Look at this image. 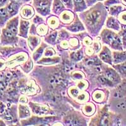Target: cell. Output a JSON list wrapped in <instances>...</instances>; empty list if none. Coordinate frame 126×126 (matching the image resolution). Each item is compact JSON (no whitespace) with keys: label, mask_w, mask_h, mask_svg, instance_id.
Listing matches in <instances>:
<instances>
[{"label":"cell","mask_w":126,"mask_h":126,"mask_svg":"<svg viewBox=\"0 0 126 126\" xmlns=\"http://www.w3.org/2000/svg\"><path fill=\"white\" fill-rule=\"evenodd\" d=\"M83 15V20L91 32L94 31L95 29H100L107 16V11L101 3H98L93 8H91Z\"/></svg>","instance_id":"1"},{"label":"cell","mask_w":126,"mask_h":126,"mask_svg":"<svg viewBox=\"0 0 126 126\" xmlns=\"http://www.w3.org/2000/svg\"><path fill=\"white\" fill-rule=\"evenodd\" d=\"M102 42L116 50H124L122 40L119 33L109 29H104L101 33Z\"/></svg>","instance_id":"2"},{"label":"cell","mask_w":126,"mask_h":126,"mask_svg":"<svg viewBox=\"0 0 126 126\" xmlns=\"http://www.w3.org/2000/svg\"><path fill=\"white\" fill-rule=\"evenodd\" d=\"M52 0H33V5L36 11L42 16L50 14Z\"/></svg>","instance_id":"3"},{"label":"cell","mask_w":126,"mask_h":126,"mask_svg":"<svg viewBox=\"0 0 126 126\" xmlns=\"http://www.w3.org/2000/svg\"><path fill=\"white\" fill-rule=\"evenodd\" d=\"M18 40V38L16 35L12 33L6 27L2 29L0 35V42L2 45H15L17 43Z\"/></svg>","instance_id":"4"},{"label":"cell","mask_w":126,"mask_h":126,"mask_svg":"<svg viewBox=\"0 0 126 126\" xmlns=\"http://www.w3.org/2000/svg\"><path fill=\"white\" fill-rule=\"evenodd\" d=\"M64 122L67 126H85L86 121L85 118L80 116L78 113L69 114L64 119Z\"/></svg>","instance_id":"5"},{"label":"cell","mask_w":126,"mask_h":126,"mask_svg":"<svg viewBox=\"0 0 126 126\" xmlns=\"http://www.w3.org/2000/svg\"><path fill=\"white\" fill-rule=\"evenodd\" d=\"M28 56L26 53H20L10 57L6 62V66L8 67H14L23 64L27 61Z\"/></svg>","instance_id":"6"},{"label":"cell","mask_w":126,"mask_h":126,"mask_svg":"<svg viewBox=\"0 0 126 126\" xmlns=\"http://www.w3.org/2000/svg\"><path fill=\"white\" fill-rule=\"evenodd\" d=\"M104 73L105 76H106L110 81L113 83L115 86H117L122 81V78L120 77V75L115 69L107 67L105 69Z\"/></svg>","instance_id":"7"},{"label":"cell","mask_w":126,"mask_h":126,"mask_svg":"<svg viewBox=\"0 0 126 126\" xmlns=\"http://www.w3.org/2000/svg\"><path fill=\"white\" fill-rule=\"evenodd\" d=\"M29 105L31 107L32 111L34 114H37L38 115H43L48 114L50 112V110L49 107L44 105L36 104L34 103L30 102Z\"/></svg>","instance_id":"8"},{"label":"cell","mask_w":126,"mask_h":126,"mask_svg":"<svg viewBox=\"0 0 126 126\" xmlns=\"http://www.w3.org/2000/svg\"><path fill=\"white\" fill-rule=\"evenodd\" d=\"M18 22L19 17L18 16H15L12 18L10 19L7 22L6 24L5 25V27L9 30L12 32L14 34L17 35L18 33Z\"/></svg>","instance_id":"9"},{"label":"cell","mask_w":126,"mask_h":126,"mask_svg":"<svg viewBox=\"0 0 126 126\" xmlns=\"http://www.w3.org/2000/svg\"><path fill=\"white\" fill-rule=\"evenodd\" d=\"M22 4L23 3H17V2H10V3H9V4L6 7L10 18L18 14L20 6H22Z\"/></svg>","instance_id":"10"},{"label":"cell","mask_w":126,"mask_h":126,"mask_svg":"<svg viewBox=\"0 0 126 126\" xmlns=\"http://www.w3.org/2000/svg\"><path fill=\"white\" fill-rule=\"evenodd\" d=\"M99 57L105 63H108L109 64L112 65V54L110 49L106 46L103 47L102 50H101L100 53L99 54Z\"/></svg>","instance_id":"11"},{"label":"cell","mask_w":126,"mask_h":126,"mask_svg":"<svg viewBox=\"0 0 126 126\" xmlns=\"http://www.w3.org/2000/svg\"><path fill=\"white\" fill-rule=\"evenodd\" d=\"M126 61V52L118 50L112 52V62L114 64L122 63Z\"/></svg>","instance_id":"12"},{"label":"cell","mask_w":126,"mask_h":126,"mask_svg":"<svg viewBox=\"0 0 126 126\" xmlns=\"http://www.w3.org/2000/svg\"><path fill=\"white\" fill-rule=\"evenodd\" d=\"M29 26H30V23H29V21L21 19L20 20V27H19V32L18 33V35L23 38H27Z\"/></svg>","instance_id":"13"},{"label":"cell","mask_w":126,"mask_h":126,"mask_svg":"<svg viewBox=\"0 0 126 126\" xmlns=\"http://www.w3.org/2000/svg\"><path fill=\"white\" fill-rule=\"evenodd\" d=\"M34 15V10L30 5H25L20 10V16L23 19H30Z\"/></svg>","instance_id":"14"},{"label":"cell","mask_w":126,"mask_h":126,"mask_svg":"<svg viewBox=\"0 0 126 126\" xmlns=\"http://www.w3.org/2000/svg\"><path fill=\"white\" fill-rule=\"evenodd\" d=\"M107 27L109 29H113L114 30L119 32L120 31L121 27L120 23H119V20L114 18V16H109L107 20Z\"/></svg>","instance_id":"15"},{"label":"cell","mask_w":126,"mask_h":126,"mask_svg":"<svg viewBox=\"0 0 126 126\" xmlns=\"http://www.w3.org/2000/svg\"><path fill=\"white\" fill-rule=\"evenodd\" d=\"M113 67L117 71L122 79L126 78V61L122 63L113 64Z\"/></svg>","instance_id":"16"},{"label":"cell","mask_w":126,"mask_h":126,"mask_svg":"<svg viewBox=\"0 0 126 126\" xmlns=\"http://www.w3.org/2000/svg\"><path fill=\"white\" fill-rule=\"evenodd\" d=\"M10 18L6 6L1 8H0V27H3L4 25H6Z\"/></svg>","instance_id":"17"},{"label":"cell","mask_w":126,"mask_h":126,"mask_svg":"<svg viewBox=\"0 0 126 126\" xmlns=\"http://www.w3.org/2000/svg\"><path fill=\"white\" fill-rule=\"evenodd\" d=\"M67 29L70 30L71 32H76L85 30V28L83 27V24L78 18H76L73 24H71L67 27Z\"/></svg>","instance_id":"18"},{"label":"cell","mask_w":126,"mask_h":126,"mask_svg":"<svg viewBox=\"0 0 126 126\" xmlns=\"http://www.w3.org/2000/svg\"><path fill=\"white\" fill-rule=\"evenodd\" d=\"M64 10V6L61 0H54L52 5V12L55 14H60Z\"/></svg>","instance_id":"19"},{"label":"cell","mask_w":126,"mask_h":126,"mask_svg":"<svg viewBox=\"0 0 126 126\" xmlns=\"http://www.w3.org/2000/svg\"><path fill=\"white\" fill-rule=\"evenodd\" d=\"M60 18L62 22L64 23H70L73 21L74 15L69 11H64L62 12L60 16Z\"/></svg>","instance_id":"20"},{"label":"cell","mask_w":126,"mask_h":126,"mask_svg":"<svg viewBox=\"0 0 126 126\" xmlns=\"http://www.w3.org/2000/svg\"><path fill=\"white\" fill-rule=\"evenodd\" d=\"M19 117L20 119L27 118L30 115V112L27 106L22 104L19 105Z\"/></svg>","instance_id":"21"},{"label":"cell","mask_w":126,"mask_h":126,"mask_svg":"<svg viewBox=\"0 0 126 126\" xmlns=\"http://www.w3.org/2000/svg\"><path fill=\"white\" fill-rule=\"evenodd\" d=\"M40 38L37 36H29L28 38V44L32 51L35 49L40 42Z\"/></svg>","instance_id":"22"},{"label":"cell","mask_w":126,"mask_h":126,"mask_svg":"<svg viewBox=\"0 0 126 126\" xmlns=\"http://www.w3.org/2000/svg\"><path fill=\"white\" fill-rule=\"evenodd\" d=\"M75 12H82L87 8L85 0H73Z\"/></svg>","instance_id":"23"},{"label":"cell","mask_w":126,"mask_h":126,"mask_svg":"<svg viewBox=\"0 0 126 126\" xmlns=\"http://www.w3.org/2000/svg\"><path fill=\"white\" fill-rule=\"evenodd\" d=\"M61 59L59 57H47V58H42L38 61L39 64H56L60 61Z\"/></svg>","instance_id":"24"},{"label":"cell","mask_w":126,"mask_h":126,"mask_svg":"<svg viewBox=\"0 0 126 126\" xmlns=\"http://www.w3.org/2000/svg\"><path fill=\"white\" fill-rule=\"evenodd\" d=\"M95 111V107L92 103H86L83 108V112L87 116H90Z\"/></svg>","instance_id":"25"},{"label":"cell","mask_w":126,"mask_h":126,"mask_svg":"<svg viewBox=\"0 0 126 126\" xmlns=\"http://www.w3.org/2000/svg\"><path fill=\"white\" fill-rule=\"evenodd\" d=\"M123 10L124 8L121 5H112L110 7V14L113 16H117Z\"/></svg>","instance_id":"26"},{"label":"cell","mask_w":126,"mask_h":126,"mask_svg":"<svg viewBox=\"0 0 126 126\" xmlns=\"http://www.w3.org/2000/svg\"><path fill=\"white\" fill-rule=\"evenodd\" d=\"M117 91L121 96H126V78L117 85Z\"/></svg>","instance_id":"27"},{"label":"cell","mask_w":126,"mask_h":126,"mask_svg":"<svg viewBox=\"0 0 126 126\" xmlns=\"http://www.w3.org/2000/svg\"><path fill=\"white\" fill-rule=\"evenodd\" d=\"M119 35L122 40L124 49H126V25H122L121 29L119 32Z\"/></svg>","instance_id":"28"},{"label":"cell","mask_w":126,"mask_h":126,"mask_svg":"<svg viewBox=\"0 0 126 126\" xmlns=\"http://www.w3.org/2000/svg\"><path fill=\"white\" fill-rule=\"evenodd\" d=\"M47 23L51 29H54L58 27L59 25V21L56 16H51L47 20Z\"/></svg>","instance_id":"29"},{"label":"cell","mask_w":126,"mask_h":126,"mask_svg":"<svg viewBox=\"0 0 126 126\" xmlns=\"http://www.w3.org/2000/svg\"><path fill=\"white\" fill-rule=\"evenodd\" d=\"M46 46L44 44H42V45H41L39 49L36 50L35 52L33 54V60L37 62L38 60H39V59H40V57H41L42 55V54H43L44 50L45 47H46Z\"/></svg>","instance_id":"30"},{"label":"cell","mask_w":126,"mask_h":126,"mask_svg":"<svg viewBox=\"0 0 126 126\" xmlns=\"http://www.w3.org/2000/svg\"><path fill=\"white\" fill-rule=\"evenodd\" d=\"M83 57V50L81 49L77 52H71V58L74 61H79L81 59H82Z\"/></svg>","instance_id":"31"},{"label":"cell","mask_w":126,"mask_h":126,"mask_svg":"<svg viewBox=\"0 0 126 126\" xmlns=\"http://www.w3.org/2000/svg\"><path fill=\"white\" fill-rule=\"evenodd\" d=\"M57 32L56 31H53L51 32L50 33H49L48 35L46 37V42H47L48 43L50 44H54L55 43L56 40V37H57Z\"/></svg>","instance_id":"32"},{"label":"cell","mask_w":126,"mask_h":126,"mask_svg":"<svg viewBox=\"0 0 126 126\" xmlns=\"http://www.w3.org/2000/svg\"><path fill=\"white\" fill-rule=\"evenodd\" d=\"M119 23L123 25H126V10H124L117 16Z\"/></svg>","instance_id":"33"},{"label":"cell","mask_w":126,"mask_h":126,"mask_svg":"<svg viewBox=\"0 0 126 126\" xmlns=\"http://www.w3.org/2000/svg\"><path fill=\"white\" fill-rule=\"evenodd\" d=\"M93 98L95 102H102L103 98V93L102 91L96 90L93 94Z\"/></svg>","instance_id":"34"},{"label":"cell","mask_w":126,"mask_h":126,"mask_svg":"<svg viewBox=\"0 0 126 126\" xmlns=\"http://www.w3.org/2000/svg\"><path fill=\"white\" fill-rule=\"evenodd\" d=\"M47 31H48V29H47V27L44 24H41L38 27L37 29H36V32H37V33L39 35L41 36L45 35L47 33Z\"/></svg>","instance_id":"35"},{"label":"cell","mask_w":126,"mask_h":126,"mask_svg":"<svg viewBox=\"0 0 126 126\" xmlns=\"http://www.w3.org/2000/svg\"><path fill=\"white\" fill-rule=\"evenodd\" d=\"M32 66H33L32 61L31 59H30L29 61L24 63V64L22 65V69H23V70L24 71L25 73H28V72H29L31 70V69L32 68Z\"/></svg>","instance_id":"36"},{"label":"cell","mask_w":126,"mask_h":126,"mask_svg":"<svg viewBox=\"0 0 126 126\" xmlns=\"http://www.w3.org/2000/svg\"><path fill=\"white\" fill-rule=\"evenodd\" d=\"M62 3L67 8L72 9L73 6V0H61Z\"/></svg>","instance_id":"37"},{"label":"cell","mask_w":126,"mask_h":126,"mask_svg":"<svg viewBox=\"0 0 126 126\" xmlns=\"http://www.w3.org/2000/svg\"><path fill=\"white\" fill-rule=\"evenodd\" d=\"M121 3L120 0H107L105 2V6H112V5H114L115 4H119V3Z\"/></svg>","instance_id":"38"},{"label":"cell","mask_w":126,"mask_h":126,"mask_svg":"<svg viewBox=\"0 0 126 126\" xmlns=\"http://www.w3.org/2000/svg\"><path fill=\"white\" fill-rule=\"evenodd\" d=\"M86 93H83V94H78V100L83 102L86 101V100H88V94H86Z\"/></svg>","instance_id":"39"},{"label":"cell","mask_w":126,"mask_h":126,"mask_svg":"<svg viewBox=\"0 0 126 126\" xmlns=\"http://www.w3.org/2000/svg\"><path fill=\"white\" fill-rule=\"evenodd\" d=\"M55 54H56L55 50H54L52 48H50V47H49V48H47V49H46V53H45V56L49 57V56H54V55H55Z\"/></svg>","instance_id":"40"},{"label":"cell","mask_w":126,"mask_h":126,"mask_svg":"<svg viewBox=\"0 0 126 126\" xmlns=\"http://www.w3.org/2000/svg\"><path fill=\"white\" fill-rule=\"evenodd\" d=\"M69 93L71 94L73 97H76V96H78V95L79 91L77 88H71L69 90Z\"/></svg>","instance_id":"41"},{"label":"cell","mask_w":126,"mask_h":126,"mask_svg":"<svg viewBox=\"0 0 126 126\" xmlns=\"http://www.w3.org/2000/svg\"><path fill=\"white\" fill-rule=\"evenodd\" d=\"M86 86H87V84H86V81H80L78 84V87L79 89H81V90L85 89Z\"/></svg>","instance_id":"42"},{"label":"cell","mask_w":126,"mask_h":126,"mask_svg":"<svg viewBox=\"0 0 126 126\" xmlns=\"http://www.w3.org/2000/svg\"><path fill=\"white\" fill-rule=\"evenodd\" d=\"M69 43H70L71 46L75 47L78 45V40L76 39L73 38V39H70V40H69Z\"/></svg>","instance_id":"43"},{"label":"cell","mask_w":126,"mask_h":126,"mask_svg":"<svg viewBox=\"0 0 126 126\" xmlns=\"http://www.w3.org/2000/svg\"><path fill=\"white\" fill-rule=\"evenodd\" d=\"M33 23H43L44 22V20L41 17L39 16H35V17L33 18Z\"/></svg>","instance_id":"44"},{"label":"cell","mask_w":126,"mask_h":126,"mask_svg":"<svg viewBox=\"0 0 126 126\" xmlns=\"http://www.w3.org/2000/svg\"><path fill=\"white\" fill-rule=\"evenodd\" d=\"M10 0H0V8L5 7L9 4Z\"/></svg>","instance_id":"45"},{"label":"cell","mask_w":126,"mask_h":126,"mask_svg":"<svg viewBox=\"0 0 126 126\" xmlns=\"http://www.w3.org/2000/svg\"><path fill=\"white\" fill-rule=\"evenodd\" d=\"M6 66V63L3 59H0V71H3L5 69Z\"/></svg>","instance_id":"46"},{"label":"cell","mask_w":126,"mask_h":126,"mask_svg":"<svg viewBox=\"0 0 126 126\" xmlns=\"http://www.w3.org/2000/svg\"><path fill=\"white\" fill-rule=\"evenodd\" d=\"M83 42H84V44L86 45H87V46H90V45L92 44V39H90V37H85V39H84V40H83Z\"/></svg>","instance_id":"47"},{"label":"cell","mask_w":126,"mask_h":126,"mask_svg":"<svg viewBox=\"0 0 126 126\" xmlns=\"http://www.w3.org/2000/svg\"><path fill=\"white\" fill-rule=\"evenodd\" d=\"M93 47H94V49L95 50L96 52H98V50L100 49L101 45L99 42H94V44H93Z\"/></svg>","instance_id":"48"},{"label":"cell","mask_w":126,"mask_h":126,"mask_svg":"<svg viewBox=\"0 0 126 126\" xmlns=\"http://www.w3.org/2000/svg\"><path fill=\"white\" fill-rule=\"evenodd\" d=\"M19 101H20V103H26L28 102L27 98L25 96H21L20 97V99H19Z\"/></svg>","instance_id":"49"},{"label":"cell","mask_w":126,"mask_h":126,"mask_svg":"<svg viewBox=\"0 0 126 126\" xmlns=\"http://www.w3.org/2000/svg\"><path fill=\"white\" fill-rule=\"evenodd\" d=\"M73 77L74 78V79H81L82 78V75L81 74V73H75L73 75Z\"/></svg>","instance_id":"50"},{"label":"cell","mask_w":126,"mask_h":126,"mask_svg":"<svg viewBox=\"0 0 126 126\" xmlns=\"http://www.w3.org/2000/svg\"><path fill=\"white\" fill-rule=\"evenodd\" d=\"M61 47L63 49H67V47H69V44L66 40H64L61 42Z\"/></svg>","instance_id":"51"},{"label":"cell","mask_w":126,"mask_h":126,"mask_svg":"<svg viewBox=\"0 0 126 126\" xmlns=\"http://www.w3.org/2000/svg\"><path fill=\"white\" fill-rule=\"evenodd\" d=\"M86 54H88V56H91V55H92V54H93V49H92V47L86 48Z\"/></svg>","instance_id":"52"},{"label":"cell","mask_w":126,"mask_h":126,"mask_svg":"<svg viewBox=\"0 0 126 126\" xmlns=\"http://www.w3.org/2000/svg\"><path fill=\"white\" fill-rule=\"evenodd\" d=\"M30 0H10V2H17V3H24L25 2H28Z\"/></svg>","instance_id":"53"},{"label":"cell","mask_w":126,"mask_h":126,"mask_svg":"<svg viewBox=\"0 0 126 126\" xmlns=\"http://www.w3.org/2000/svg\"><path fill=\"white\" fill-rule=\"evenodd\" d=\"M96 1V0H86V3H88V5H92V4H94Z\"/></svg>","instance_id":"54"},{"label":"cell","mask_w":126,"mask_h":126,"mask_svg":"<svg viewBox=\"0 0 126 126\" xmlns=\"http://www.w3.org/2000/svg\"><path fill=\"white\" fill-rule=\"evenodd\" d=\"M120 1H121V3H122L123 5L126 6V0H120Z\"/></svg>","instance_id":"55"},{"label":"cell","mask_w":126,"mask_h":126,"mask_svg":"<svg viewBox=\"0 0 126 126\" xmlns=\"http://www.w3.org/2000/svg\"><path fill=\"white\" fill-rule=\"evenodd\" d=\"M5 126V124H4V123L3 122V121L2 120H0V126Z\"/></svg>","instance_id":"56"},{"label":"cell","mask_w":126,"mask_h":126,"mask_svg":"<svg viewBox=\"0 0 126 126\" xmlns=\"http://www.w3.org/2000/svg\"><path fill=\"white\" fill-rule=\"evenodd\" d=\"M1 30L0 29V35H1Z\"/></svg>","instance_id":"57"},{"label":"cell","mask_w":126,"mask_h":126,"mask_svg":"<svg viewBox=\"0 0 126 126\" xmlns=\"http://www.w3.org/2000/svg\"><path fill=\"white\" fill-rule=\"evenodd\" d=\"M98 1H103V0H97Z\"/></svg>","instance_id":"58"},{"label":"cell","mask_w":126,"mask_h":126,"mask_svg":"<svg viewBox=\"0 0 126 126\" xmlns=\"http://www.w3.org/2000/svg\"></svg>","instance_id":"59"}]
</instances>
